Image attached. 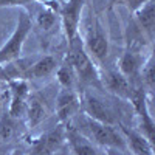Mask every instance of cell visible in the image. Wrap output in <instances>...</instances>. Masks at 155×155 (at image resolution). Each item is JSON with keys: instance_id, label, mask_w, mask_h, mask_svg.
<instances>
[{"instance_id": "1", "label": "cell", "mask_w": 155, "mask_h": 155, "mask_svg": "<svg viewBox=\"0 0 155 155\" xmlns=\"http://www.w3.org/2000/svg\"><path fill=\"white\" fill-rule=\"evenodd\" d=\"M71 121L74 123L73 124L68 123V124L73 126L84 137H87L93 144H98L104 149H118L123 152L127 150L124 137L118 129V126H109L104 123H99V121L88 118L87 115H81V113H78Z\"/></svg>"}, {"instance_id": "2", "label": "cell", "mask_w": 155, "mask_h": 155, "mask_svg": "<svg viewBox=\"0 0 155 155\" xmlns=\"http://www.w3.org/2000/svg\"><path fill=\"white\" fill-rule=\"evenodd\" d=\"M67 62L71 65L79 85L102 90L101 73L96 67V64L93 62V59L84 50V45H82V41L79 39V36L74 37L71 42H68Z\"/></svg>"}, {"instance_id": "3", "label": "cell", "mask_w": 155, "mask_h": 155, "mask_svg": "<svg viewBox=\"0 0 155 155\" xmlns=\"http://www.w3.org/2000/svg\"><path fill=\"white\" fill-rule=\"evenodd\" d=\"M31 28H33L31 12L27 8H22L20 12H19L14 31L11 33L8 41L0 47V68H2L5 64H9V62H14V61L20 59L25 41H27V37L30 36Z\"/></svg>"}, {"instance_id": "4", "label": "cell", "mask_w": 155, "mask_h": 155, "mask_svg": "<svg viewBox=\"0 0 155 155\" xmlns=\"http://www.w3.org/2000/svg\"><path fill=\"white\" fill-rule=\"evenodd\" d=\"M81 110L88 118L109 126H118L123 123L120 110L116 109L115 104L98 96L93 92H88V90H84L81 95Z\"/></svg>"}, {"instance_id": "5", "label": "cell", "mask_w": 155, "mask_h": 155, "mask_svg": "<svg viewBox=\"0 0 155 155\" xmlns=\"http://www.w3.org/2000/svg\"><path fill=\"white\" fill-rule=\"evenodd\" d=\"M82 45H84V50L87 51V54L93 59V62L96 65L107 59V56H109V37H107L106 30L98 17H95L92 25L87 28L85 41L82 42Z\"/></svg>"}, {"instance_id": "6", "label": "cell", "mask_w": 155, "mask_h": 155, "mask_svg": "<svg viewBox=\"0 0 155 155\" xmlns=\"http://www.w3.org/2000/svg\"><path fill=\"white\" fill-rule=\"evenodd\" d=\"M65 144V124H58L31 141L27 155H54Z\"/></svg>"}, {"instance_id": "7", "label": "cell", "mask_w": 155, "mask_h": 155, "mask_svg": "<svg viewBox=\"0 0 155 155\" xmlns=\"http://www.w3.org/2000/svg\"><path fill=\"white\" fill-rule=\"evenodd\" d=\"M54 110L61 124H68L81 112V95L73 88H59L54 98Z\"/></svg>"}, {"instance_id": "8", "label": "cell", "mask_w": 155, "mask_h": 155, "mask_svg": "<svg viewBox=\"0 0 155 155\" xmlns=\"http://www.w3.org/2000/svg\"><path fill=\"white\" fill-rule=\"evenodd\" d=\"M85 5V0H67L64 6H61L59 14H61V27L64 30L67 41L71 42L74 37L79 34V25L82 17V9Z\"/></svg>"}, {"instance_id": "9", "label": "cell", "mask_w": 155, "mask_h": 155, "mask_svg": "<svg viewBox=\"0 0 155 155\" xmlns=\"http://www.w3.org/2000/svg\"><path fill=\"white\" fill-rule=\"evenodd\" d=\"M101 84H102V88H106L112 95L118 96L121 99H127V101L130 98L132 90L135 87L132 81H129L118 68H109L104 74H101Z\"/></svg>"}, {"instance_id": "10", "label": "cell", "mask_w": 155, "mask_h": 155, "mask_svg": "<svg viewBox=\"0 0 155 155\" xmlns=\"http://www.w3.org/2000/svg\"><path fill=\"white\" fill-rule=\"evenodd\" d=\"M8 87L11 92V102H9L8 113L19 120L20 116L25 115L27 101L31 93L30 84L27 79H12V81H8Z\"/></svg>"}, {"instance_id": "11", "label": "cell", "mask_w": 155, "mask_h": 155, "mask_svg": "<svg viewBox=\"0 0 155 155\" xmlns=\"http://www.w3.org/2000/svg\"><path fill=\"white\" fill-rule=\"evenodd\" d=\"M50 113V102L47 96L42 93H30L27 107H25V116H27V123L30 129H34L41 123H44L48 118Z\"/></svg>"}, {"instance_id": "12", "label": "cell", "mask_w": 155, "mask_h": 155, "mask_svg": "<svg viewBox=\"0 0 155 155\" xmlns=\"http://www.w3.org/2000/svg\"><path fill=\"white\" fill-rule=\"evenodd\" d=\"M120 130L126 141V149L132 152V155H153V144L134 127H129L124 123L118 124Z\"/></svg>"}, {"instance_id": "13", "label": "cell", "mask_w": 155, "mask_h": 155, "mask_svg": "<svg viewBox=\"0 0 155 155\" xmlns=\"http://www.w3.org/2000/svg\"><path fill=\"white\" fill-rule=\"evenodd\" d=\"M144 62V58L141 56V51L140 47H134V45H127V48L124 50V53L120 58L118 62V68L129 81H132L140 74L141 65Z\"/></svg>"}, {"instance_id": "14", "label": "cell", "mask_w": 155, "mask_h": 155, "mask_svg": "<svg viewBox=\"0 0 155 155\" xmlns=\"http://www.w3.org/2000/svg\"><path fill=\"white\" fill-rule=\"evenodd\" d=\"M134 23L150 42L155 33V0H149L134 12Z\"/></svg>"}, {"instance_id": "15", "label": "cell", "mask_w": 155, "mask_h": 155, "mask_svg": "<svg viewBox=\"0 0 155 155\" xmlns=\"http://www.w3.org/2000/svg\"><path fill=\"white\" fill-rule=\"evenodd\" d=\"M65 143L73 155H98L95 144L70 124H65Z\"/></svg>"}, {"instance_id": "16", "label": "cell", "mask_w": 155, "mask_h": 155, "mask_svg": "<svg viewBox=\"0 0 155 155\" xmlns=\"http://www.w3.org/2000/svg\"><path fill=\"white\" fill-rule=\"evenodd\" d=\"M59 67V62L54 56L51 54H45V56H36V59L33 61V64L30 65V68L25 73V79H44L48 78L53 73H56Z\"/></svg>"}, {"instance_id": "17", "label": "cell", "mask_w": 155, "mask_h": 155, "mask_svg": "<svg viewBox=\"0 0 155 155\" xmlns=\"http://www.w3.org/2000/svg\"><path fill=\"white\" fill-rule=\"evenodd\" d=\"M155 62H153V54L150 53L147 59H144L143 65H141V70H140V78H141V87L146 90V93L149 96H152L153 93V88H155Z\"/></svg>"}, {"instance_id": "18", "label": "cell", "mask_w": 155, "mask_h": 155, "mask_svg": "<svg viewBox=\"0 0 155 155\" xmlns=\"http://www.w3.org/2000/svg\"><path fill=\"white\" fill-rule=\"evenodd\" d=\"M19 120L11 116L8 112L0 113V141H9L17 135Z\"/></svg>"}, {"instance_id": "19", "label": "cell", "mask_w": 155, "mask_h": 155, "mask_svg": "<svg viewBox=\"0 0 155 155\" xmlns=\"http://www.w3.org/2000/svg\"><path fill=\"white\" fill-rule=\"evenodd\" d=\"M56 79H58L61 88H73V90H76L78 79H76V74H74L71 65L67 61L64 64H59V67L56 70Z\"/></svg>"}, {"instance_id": "20", "label": "cell", "mask_w": 155, "mask_h": 155, "mask_svg": "<svg viewBox=\"0 0 155 155\" xmlns=\"http://www.w3.org/2000/svg\"><path fill=\"white\" fill-rule=\"evenodd\" d=\"M149 0H109V5H110V8H113V6H124L130 12H135L137 9H140Z\"/></svg>"}, {"instance_id": "21", "label": "cell", "mask_w": 155, "mask_h": 155, "mask_svg": "<svg viewBox=\"0 0 155 155\" xmlns=\"http://www.w3.org/2000/svg\"><path fill=\"white\" fill-rule=\"evenodd\" d=\"M31 3H34L33 0H0V9L2 8H27Z\"/></svg>"}, {"instance_id": "22", "label": "cell", "mask_w": 155, "mask_h": 155, "mask_svg": "<svg viewBox=\"0 0 155 155\" xmlns=\"http://www.w3.org/2000/svg\"><path fill=\"white\" fill-rule=\"evenodd\" d=\"M107 155H126L123 150H118V149H106Z\"/></svg>"}, {"instance_id": "23", "label": "cell", "mask_w": 155, "mask_h": 155, "mask_svg": "<svg viewBox=\"0 0 155 155\" xmlns=\"http://www.w3.org/2000/svg\"><path fill=\"white\" fill-rule=\"evenodd\" d=\"M34 3H41V5H50L51 2H54V0H33Z\"/></svg>"}, {"instance_id": "24", "label": "cell", "mask_w": 155, "mask_h": 155, "mask_svg": "<svg viewBox=\"0 0 155 155\" xmlns=\"http://www.w3.org/2000/svg\"><path fill=\"white\" fill-rule=\"evenodd\" d=\"M58 153H59V152H58ZM58 153H54V155H58Z\"/></svg>"}, {"instance_id": "25", "label": "cell", "mask_w": 155, "mask_h": 155, "mask_svg": "<svg viewBox=\"0 0 155 155\" xmlns=\"http://www.w3.org/2000/svg\"><path fill=\"white\" fill-rule=\"evenodd\" d=\"M0 113H2V112H0Z\"/></svg>"}]
</instances>
